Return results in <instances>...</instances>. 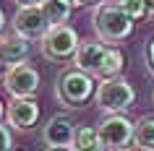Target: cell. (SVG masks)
Instances as JSON below:
<instances>
[{"label":"cell","instance_id":"obj_1","mask_svg":"<svg viewBox=\"0 0 154 151\" xmlns=\"http://www.w3.org/2000/svg\"><path fill=\"white\" fill-rule=\"evenodd\" d=\"M76 68L84 73H89L91 78H115L118 73L123 71L125 65V57H123L120 50L107 47L105 42H81V47L73 57Z\"/></svg>","mask_w":154,"mask_h":151},{"label":"cell","instance_id":"obj_2","mask_svg":"<svg viewBox=\"0 0 154 151\" xmlns=\"http://www.w3.org/2000/svg\"><path fill=\"white\" fill-rule=\"evenodd\" d=\"M133 24H136V21H133L118 3H102V5H97V13H94V32H97V39L105 42L107 47H115L118 42L128 39L131 32H133Z\"/></svg>","mask_w":154,"mask_h":151},{"label":"cell","instance_id":"obj_3","mask_svg":"<svg viewBox=\"0 0 154 151\" xmlns=\"http://www.w3.org/2000/svg\"><path fill=\"white\" fill-rule=\"evenodd\" d=\"M94 102L97 107H102L110 115H120V112L131 110L133 102H136V91L125 78L115 76V78H105L97 86V94H94Z\"/></svg>","mask_w":154,"mask_h":151},{"label":"cell","instance_id":"obj_4","mask_svg":"<svg viewBox=\"0 0 154 151\" xmlns=\"http://www.w3.org/2000/svg\"><path fill=\"white\" fill-rule=\"evenodd\" d=\"M79 47H81L79 34H76V29L68 26V24H63V26H50L47 34H45L42 42H39L42 55L47 57V60H52V63H63V60L76 57Z\"/></svg>","mask_w":154,"mask_h":151},{"label":"cell","instance_id":"obj_5","mask_svg":"<svg viewBox=\"0 0 154 151\" xmlns=\"http://www.w3.org/2000/svg\"><path fill=\"white\" fill-rule=\"evenodd\" d=\"M57 99L65 104V107H81L91 99V94H97L94 91V78H91L89 73L79 71V68H73V71H65L60 78H57V89H55Z\"/></svg>","mask_w":154,"mask_h":151},{"label":"cell","instance_id":"obj_6","mask_svg":"<svg viewBox=\"0 0 154 151\" xmlns=\"http://www.w3.org/2000/svg\"><path fill=\"white\" fill-rule=\"evenodd\" d=\"M97 130L107 151H125L136 138V125L125 115H107Z\"/></svg>","mask_w":154,"mask_h":151},{"label":"cell","instance_id":"obj_7","mask_svg":"<svg viewBox=\"0 0 154 151\" xmlns=\"http://www.w3.org/2000/svg\"><path fill=\"white\" fill-rule=\"evenodd\" d=\"M3 86L13 99H32L39 89V73L37 68H32L29 63H18L11 65L5 71V78H3Z\"/></svg>","mask_w":154,"mask_h":151},{"label":"cell","instance_id":"obj_8","mask_svg":"<svg viewBox=\"0 0 154 151\" xmlns=\"http://www.w3.org/2000/svg\"><path fill=\"white\" fill-rule=\"evenodd\" d=\"M13 32H16V37H21V39L26 42H34L47 34L50 24L47 18H45V13H42V8H18V13L13 16Z\"/></svg>","mask_w":154,"mask_h":151},{"label":"cell","instance_id":"obj_9","mask_svg":"<svg viewBox=\"0 0 154 151\" xmlns=\"http://www.w3.org/2000/svg\"><path fill=\"white\" fill-rule=\"evenodd\" d=\"M76 130H79V128L73 125L65 115H52V117L47 120L45 130H42V138L47 143V149H73Z\"/></svg>","mask_w":154,"mask_h":151},{"label":"cell","instance_id":"obj_10","mask_svg":"<svg viewBox=\"0 0 154 151\" xmlns=\"http://www.w3.org/2000/svg\"><path fill=\"white\" fill-rule=\"evenodd\" d=\"M8 122L18 130H29V128L37 125V120H39V104L34 102V99H13L8 107Z\"/></svg>","mask_w":154,"mask_h":151},{"label":"cell","instance_id":"obj_11","mask_svg":"<svg viewBox=\"0 0 154 151\" xmlns=\"http://www.w3.org/2000/svg\"><path fill=\"white\" fill-rule=\"evenodd\" d=\"M29 52V42L21 39V37H3L0 39V57L3 63L8 65H18V63H26L24 57Z\"/></svg>","mask_w":154,"mask_h":151},{"label":"cell","instance_id":"obj_12","mask_svg":"<svg viewBox=\"0 0 154 151\" xmlns=\"http://www.w3.org/2000/svg\"><path fill=\"white\" fill-rule=\"evenodd\" d=\"M39 8H42V13H45L50 26H63L68 21V16H71V11H73L68 0H42Z\"/></svg>","mask_w":154,"mask_h":151},{"label":"cell","instance_id":"obj_13","mask_svg":"<svg viewBox=\"0 0 154 151\" xmlns=\"http://www.w3.org/2000/svg\"><path fill=\"white\" fill-rule=\"evenodd\" d=\"M71 151H107V149H105V143H102V138H99L97 128L81 125L76 130V141H73Z\"/></svg>","mask_w":154,"mask_h":151},{"label":"cell","instance_id":"obj_14","mask_svg":"<svg viewBox=\"0 0 154 151\" xmlns=\"http://www.w3.org/2000/svg\"><path fill=\"white\" fill-rule=\"evenodd\" d=\"M136 146L141 151H154V117L146 115L136 122Z\"/></svg>","mask_w":154,"mask_h":151},{"label":"cell","instance_id":"obj_15","mask_svg":"<svg viewBox=\"0 0 154 151\" xmlns=\"http://www.w3.org/2000/svg\"><path fill=\"white\" fill-rule=\"evenodd\" d=\"M118 5H120L133 21H141L144 16H149V11H146V0H118Z\"/></svg>","mask_w":154,"mask_h":151},{"label":"cell","instance_id":"obj_16","mask_svg":"<svg viewBox=\"0 0 154 151\" xmlns=\"http://www.w3.org/2000/svg\"><path fill=\"white\" fill-rule=\"evenodd\" d=\"M11 130L5 125H0V151H11Z\"/></svg>","mask_w":154,"mask_h":151},{"label":"cell","instance_id":"obj_17","mask_svg":"<svg viewBox=\"0 0 154 151\" xmlns=\"http://www.w3.org/2000/svg\"><path fill=\"white\" fill-rule=\"evenodd\" d=\"M18 3V8H39L42 5V0H16Z\"/></svg>","mask_w":154,"mask_h":151},{"label":"cell","instance_id":"obj_18","mask_svg":"<svg viewBox=\"0 0 154 151\" xmlns=\"http://www.w3.org/2000/svg\"><path fill=\"white\" fill-rule=\"evenodd\" d=\"M146 57H149V68H152V73H154V39L149 42V47H146Z\"/></svg>","mask_w":154,"mask_h":151},{"label":"cell","instance_id":"obj_19","mask_svg":"<svg viewBox=\"0 0 154 151\" xmlns=\"http://www.w3.org/2000/svg\"><path fill=\"white\" fill-rule=\"evenodd\" d=\"M5 21H8V18H5V13L0 8V39H3V32H5Z\"/></svg>","mask_w":154,"mask_h":151},{"label":"cell","instance_id":"obj_20","mask_svg":"<svg viewBox=\"0 0 154 151\" xmlns=\"http://www.w3.org/2000/svg\"><path fill=\"white\" fill-rule=\"evenodd\" d=\"M84 5H102V3H105V0H81Z\"/></svg>","mask_w":154,"mask_h":151},{"label":"cell","instance_id":"obj_21","mask_svg":"<svg viewBox=\"0 0 154 151\" xmlns=\"http://www.w3.org/2000/svg\"><path fill=\"white\" fill-rule=\"evenodd\" d=\"M146 11H149V16H154V0H146Z\"/></svg>","mask_w":154,"mask_h":151},{"label":"cell","instance_id":"obj_22","mask_svg":"<svg viewBox=\"0 0 154 151\" xmlns=\"http://www.w3.org/2000/svg\"><path fill=\"white\" fill-rule=\"evenodd\" d=\"M68 3H71V8H81V5H84L81 0H68Z\"/></svg>","mask_w":154,"mask_h":151},{"label":"cell","instance_id":"obj_23","mask_svg":"<svg viewBox=\"0 0 154 151\" xmlns=\"http://www.w3.org/2000/svg\"><path fill=\"white\" fill-rule=\"evenodd\" d=\"M3 65H5V63H3V57H0V81L5 78V73H3Z\"/></svg>","mask_w":154,"mask_h":151},{"label":"cell","instance_id":"obj_24","mask_svg":"<svg viewBox=\"0 0 154 151\" xmlns=\"http://www.w3.org/2000/svg\"><path fill=\"white\" fill-rule=\"evenodd\" d=\"M3 115H5V107H3V102H0V120H3Z\"/></svg>","mask_w":154,"mask_h":151},{"label":"cell","instance_id":"obj_25","mask_svg":"<svg viewBox=\"0 0 154 151\" xmlns=\"http://www.w3.org/2000/svg\"><path fill=\"white\" fill-rule=\"evenodd\" d=\"M45 151H71V149H45Z\"/></svg>","mask_w":154,"mask_h":151},{"label":"cell","instance_id":"obj_26","mask_svg":"<svg viewBox=\"0 0 154 151\" xmlns=\"http://www.w3.org/2000/svg\"><path fill=\"white\" fill-rule=\"evenodd\" d=\"M11 151H16V149H11Z\"/></svg>","mask_w":154,"mask_h":151}]
</instances>
